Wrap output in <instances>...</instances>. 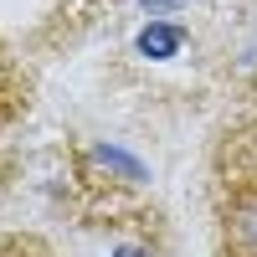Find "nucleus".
Here are the masks:
<instances>
[{
  "label": "nucleus",
  "instance_id": "obj_1",
  "mask_svg": "<svg viewBox=\"0 0 257 257\" xmlns=\"http://www.w3.org/2000/svg\"><path fill=\"white\" fill-rule=\"evenodd\" d=\"M216 257H257V123L226 128L216 149Z\"/></svg>",
  "mask_w": 257,
  "mask_h": 257
},
{
  "label": "nucleus",
  "instance_id": "obj_2",
  "mask_svg": "<svg viewBox=\"0 0 257 257\" xmlns=\"http://www.w3.org/2000/svg\"><path fill=\"white\" fill-rule=\"evenodd\" d=\"M31 108V72L21 67V57L11 52V41L0 36V128L16 123Z\"/></svg>",
  "mask_w": 257,
  "mask_h": 257
},
{
  "label": "nucleus",
  "instance_id": "obj_3",
  "mask_svg": "<svg viewBox=\"0 0 257 257\" xmlns=\"http://www.w3.org/2000/svg\"><path fill=\"white\" fill-rule=\"evenodd\" d=\"M0 257H57L41 231H0Z\"/></svg>",
  "mask_w": 257,
  "mask_h": 257
},
{
  "label": "nucleus",
  "instance_id": "obj_5",
  "mask_svg": "<svg viewBox=\"0 0 257 257\" xmlns=\"http://www.w3.org/2000/svg\"><path fill=\"white\" fill-rule=\"evenodd\" d=\"M149 6H175V0H149Z\"/></svg>",
  "mask_w": 257,
  "mask_h": 257
},
{
  "label": "nucleus",
  "instance_id": "obj_4",
  "mask_svg": "<svg viewBox=\"0 0 257 257\" xmlns=\"http://www.w3.org/2000/svg\"><path fill=\"white\" fill-rule=\"evenodd\" d=\"M175 47H180V31L175 26H149L139 36V52H149V57H170Z\"/></svg>",
  "mask_w": 257,
  "mask_h": 257
}]
</instances>
